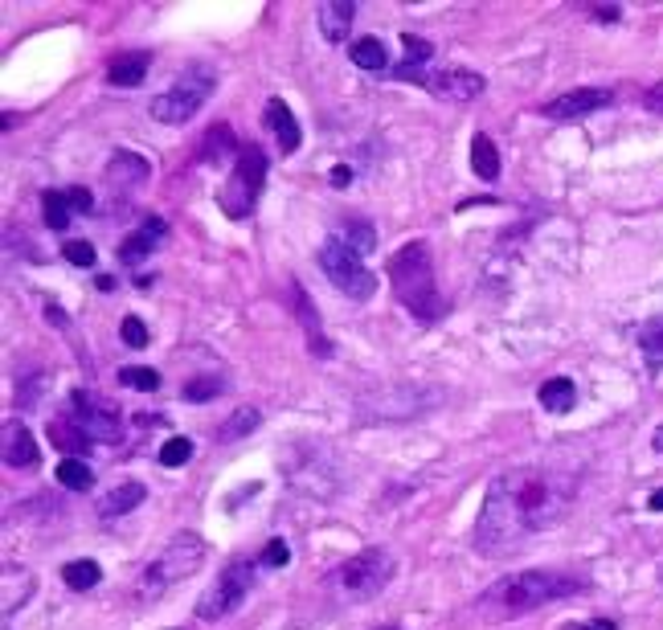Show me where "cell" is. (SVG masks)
Wrapping results in <instances>:
<instances>
[{"mask_svg":"<svg viewBox=\"0 0 663 630\" xmlns=\"http://www.w3.org/2000/svg\"><path fill=\"white\" fill-rule=\"evenodd\" d=\"M58 483L70 487V491H86V487L95 483V471L86 467L82 459H62V463H58Z\"/></svg>","mask_w":663,"mask_h":630,"instance_id":"obj_30","label":"cell"},{"mask_svg":"<svg viewBox=\"0 0 663 630\" xmlns=\"http://www.w3.org/2000/svg\"><path fill=\"white\" fill-rule=\"evenodd\" d=\"M148 340H152V336H148V324L140 320V315H127V320H123V344L140 352V348H148Z\"/></svg>","mask_w":663,"mask_h":630,"instance_id":"obj_37","label":"cell"},{"mask_svg":"<svg viewBox=\"0 0 663 630\" xmlns=\"http://www.w3.org/2000/svg\"><path fill=\"white\" fill-rule=\"evenodd\" d=\"M70 410H74V422L86 430V438L91 442H123V418L111 401L95 397V393H86V389H74L70 393Z\"/></svg>","mask_w":663,"mask_h":630,"instance_id":"obj_10","label":"cell"},{"mask_svg":"<svg viewBox=\"0 0 663 630\" xmlns=\"http://www.w3.org/2000/svg\"><path fill=\"white\" fill-rule=\"evenodd\" d=\"M119 385L140 389V393H152V389H160V373H156V369H140V365H123V369H119Z\"/></svg>","mask_w":663,"mask_h":630,"instance_id":"obj_34","label":"cell"},{"mask_svg":"<svg viewBox=\"0 0 663 630\" xmlns=\"http://www.w3.org/2000/svg\"><path fill=\"white\" fill-rule=\"evenodd\" d=\"M389 287H393L397 303L422 324H434L447 315V303H442L438 283H434V258H430L426 242H410L389 258Z\"/></svg>","mask_w":663,"mask_h":630,"instance_id":"obj_2","label":"cell"},{"mask_svg":"<svg viewBox=\"0 0 663 630\" xmlns=\"http://www.w3.org/2000/svg\"><path fill=\"white\" fill-rule=\"evenodd\" d=\"M242 148H238V135L226 127V123H217L205 140H201V160L205 164H226V160H238Z\"/></svg>","mask_w":663,"mask_h":630,"instance_id":"obj_20","label":"cell"},{"mask_svg":"<svg viewBox=\"0 0 663 630\" xmlns=\"http://www.w3.org/2000/svg\"><path fill=\"white\" fill-rule=\"evenodd\" d=\"M201 565H205V540L197 532H176L156 553V561L144 569L140 585H144V594H164L168 585L193 577Z\"/></svg>","mask_w":663,"mask_h":630,"instance_id":"obj_5","label":"cell"},{"mask_svg":"<svg viewBox=\"0 0 663 630\" xmlns=\"http://www.w3.org/2000/svg\"><path fill=\"white\" fill-rule=\"evenodd\" d=\"M50 442L62 450V455H70V459H78V455L91 450V438H86V430L74 418H54L50 422Z\"/></svg>","mask_w":663,"mask_h":630,"instance_id":"obj_22","label":"cell"},{"mask_svg":"<svg viewBox=\"0 0 663 630\" xmlns=\"http://www.w3.org/2000/svg\"><path fill=\"white\" fill-rule=\"evenodd\" d=\"M287 561H291L287 540H271V545L262 549V557H258V565H262V569H279V565H287Z\"/></svg>","mask_w":663,"mask_h":630,"instance_id":"obj_38","label":"cell"},{"mask_svg":"<svg viewBox=\"0 0 663 630\" xmlns=\"http://www.w3.org/2000/svg\"><path fill=\"white\" fill-rule=\"evenodd\" d=\"M393 569H397V561H393L389 549H365V553H357L352 561H344V565L336 569L332 585H336L340 598L365 602V598H377L385 585L393 581Z\"/></svg>","mask_w":663,"mask_h":630,"instance_id":"obj_7","label":"cell"},{"mask_svg":"<svg viewBox=\"0 0 663 630\" xmlns=\"http://www.w3.org/2000/svg\"><path fill=\"white\" fill-rule=\"evenodd\" d=\"M610 103V90L602 86H578V90H565L553 103H545V115L549 119H582V115H594Z\"/></svg>","mask_w":663,"mask_h":630,"instance_id":"obj_12","label":"cell"},{"mask_svg":"<svg viewBox=\"0 0 663 630\" xmlns=\"http://www.w3.org/2000/svg\"><path fill=\"white\" fill-rule=\"evenodd\" d=\"M402 50H406V66H397L393 74L397 78H422L426 82V74H422V66L434 58V45L426 41V37H414V33H402Z\"/></svg>","mask_w":663,"mask_h":630,"instance_id":"obj_24","label":"cell"},{"mask_svg":"<svg viewBox=\"0 0 663 630\" xmlns=\"http://www.w3.org/2000/svg\"><path fill=\"white\" fill-rule=\"evenodd\" d=\"M148 66H152V58H148L144 50L119 54V58L107 66V82H111V86H140L144 74H148Z\"/></svg>","mask_w":663,"mask_h":630,"instance_id":"obj_21","label":"cell"},{"mask_svg":"<svg viewBox=\"0 0 663 630\" xmlns=\"http://www.w3.org/2000/svg\"><path fill=\"white\" fill-rule=\"evenodd\" d=\"M352 250H361V254H369L373 246H377V234H373V225L369 221H348L344 230H336Z\"/></svg>","mask_w":663,"mask_h":630,"instance_id":"obj_33","label":"cell"},{"mask_svg":"<svg viewBox=\"0 0 663 630\" xmlns=\"http://www.w3.org/2000/svg\"><path fill=\"white\" fill-rule=\"evenodd\" d=\"M348 180H352V168H348V164H336V168H332V185H336V189H344Z\"/></svg>","mask_w":663,"mask_h":630,"instance_id":"obj_41","label":"cell"},{"mask_svg":"<svg viewBox=\"0 0 663 630\" xmlns=\"http://www.w3.org/2000/svg\"><path fill=\"white\" fill-rule=\"evenodd\" d=\"M352 17H357V5H352V0H324V5L316 9L320 33L328 41H344L348 29H352Z\"/></svg>","mask_w":663,"mask_h":630,"instance_id":"obj_17","label":"cell"},{"mask_svg":"<svg viewBox=\"0 0 663 630\" xmlns=\"http://www.w3.org/2000/svg\"><path fill=\"white\" fill-rule=\"evenodd\" d=\"M46 315H50V320H54L58 328H66V311H62V307H46Z\"/></svg>","mask_w":663,"mask_h":630,"instance_id":"obj_43","label":"cell"},{"mask_svg":"<svg viewBox=\"0 0 663 630\" xmlns=\"http://www.w3.org/2000/svg\"><path fill=\"white\" fill-rule=\"evenodd\" d=\"M291 311H295V320H299L303 332H307V348L328 360V356H332V344H328V336H324V328H320V311L312 307V299H307V291H303L299 283H291Z\"/></svg>","mask_w":663,"mask_h":630,"instance_id":"obj_14","label":"cell"},{"mask_svg":"<svg viewBox=\"0 0 663 630\" xmlns=\"http://www.w3.org/2000/svg\"><path fill=\"white\" fill-rule=\"evenodd\" d=\"M573 491H578L573 479L549 467H512L496 475L475 520V549L483 557L512 553L569 512Z\"/></svg>","mask_w":663,"mask_h":630,"instance_id":"obj_1","label":"cell"},{"mask_svg":"<svg viewBox=\"0 0 663 630\" xmlns=\"http://www.w3.org/2000/svg\"><path fill=\"white\" fill-rule=\"evenodd\" d=\"M647 508H651V512H663V487H659V491H651V500H647Z\"/></svg>","mask_w":663,"mask_h":630,"instance_id":"obj_44","label":"cell"},{"mask_svg":"<svg viewBox=\"0 0 663 630\" xmlns=\"http://www.w3.org/2000/svg\"><path fill=\"white\" fill-rule=\"evenodd\" d=\"M62 193H66L70 213H91V209H95V197L86 193V189H62Z\"/></svg>","mask_w":663,"mask_h":630,"instance_id":"obj_40","label":"cell"},{"mask_svg":"<svg viewBox=\"0 0 663 630\" xmlns=\"http://www.w3.org/2000/svg\"><path fill=\"white\" fill-rule=\"evenodd\" d=\"M33 590H37V577L25 569V565H5V618H13L29 598H33Z\"/></svg>","mask_w":663,"mask_h":630,"instance_id":"obj_18","label":"cell"},{"mask_svg":"<svg viewBox=\"0 0 663 630\" xmlns=\"http://www.w3.org/2000/svg\"><path fill=\"white\" fill-rule=\"evenodd\" d=\"M262 185H267V152H262L258 144H250L234 160V172L226 180V189L217 193V205L230 217H250L258 197H262Z\"/></svg>","mask_w":663,"mask_h":630,"instance_id":"obj_9","label":"cell"},{"mask_svg":"<svg viewBox=\"0 0 663 630\" xmlns=\"http://www.w3.org/2000/svg\"><path fill=\"white\" fill-rule=\"evenodd\" d=\"M144 495H148L144 483H119L115 491H107L103 500H99V516H103V520H115V516L136 512V508L144 504Z\"/></svg>","mask_w":663,"mask_h":630,"instance_id":"obj_19","label":"cell"},{"mask_svg":"<svg viewBox=\"0 0 663 630\" xmlns=\"http://www.w3.org/2000/svg\"><path fill=\"white\" fill-rule=\"evenodd\" d=\"M561 630H598L594 622H569V626H561Z\"/></svg>","mask_w":663,"mask_h":630,"instance_id":"obj_45","label":"cell"},{"mask_svg":"<svg viewBox=\"0 0 663 630\" xmlns=\"http://www.w3.org/2000/svg\"><path fill=\"white\" fill-rule=\"evenodd\" d=\"M0 450H5V463H9L13 471H33V467L41 463L29 426H25V422H13V418L5 422V430H0Z\"/></svg>","mask_w":663,"mask_h":630,"instance_id":"obj_13","label":"cell"},{"mask_svg":"<svg viewBox=\"0 0 663 630\" xmlns=\"http://www.w3.org/2000/svg\"><path fill=\"white\" fill-rule=\"evenodd\" d=\"M41 213H46V225L50 230H66L70 225V205H66V193H46L41 197Z\"/></svg>","mask_w":663,"mask_h":630,"instance_id":"obj_32","label":"cell"},{"mask_svg":"<svg viewBox=\"0 0 663 630\" xmlns=\"http://www.w3.org/2000/svg\"><path fill=\"white\" fill-rule=\"evenodd\" d=\"M320 266H324V275L332 279V287H336L340 295L357 299V303L373 299V291H377V275L365 266L361 250H352L340 234H328V238L320 242Z\"/></svg>","mask_w":663,"mask_h":630,"instance_id":"obj_6","label":"cell"},{"mask_svg":"<svg viewBox=\"0 0 663 630\" xmlns=\"http://www.w3.org/2000/svg\"><path fill=\"white\" fill-rule=\"evenodd\" d=\"M213 86H217V70H213V66H205V62L189 66L168 90H160V95L152 99V119H156V123H168V127L189 123V119L205 107V99L213 95Z\"/></svg>","mask_w":663,"mask_h":630,"instance_id":"obj_4","label":"cell"},{"mask_svg":"<svg viewBox=\"0 0 663 630\" xmlns=\"http://www.w3.org/2000/svg\"><path fill=\"white\" fill-rule=\"evenodd\" d=\"M258 422H262V414L254 410V405H242V410H234V414L226 418V426H217V442H234V438L258 430Z\"/></svg>","mask_w":663,"mask_h":630,"instance_id":"obj_28","label":"cell"},{"mask_svg":"<svg viewBox=\"0 0 663 630\" xmlns=\"http://www.w3.org/2000/svg\"><path fill=\"white\" fill-rule=\"evenodd\" d=\"M62 258L74 262V266H95V246H91V242H66V246H62Z\"/></svg>","mask_w":663,"mask_h":630,"instance_id":"obj_39","label":"cell"},{"mask_svg":"<svg viewBox=\"0 0 663 630\" xmlns=\"http://www.w3.org/2000/svg\"><path fill=\"white\" fill-rule=\"evenodd\" d=\"M426 90H430L434 99L471 103V99H479L483 90H488V82H483V74H475V70L447 66V70H438V74H426Z\"/></svg>","mask_w":663,"mask_h":630,"instance_id":"obj_11","label":"cell"},{"mask_svg":"<svg viewBox=\"0 0 663 630\" xmlns=\"http://www.w3.org/2000/svg\"><path fill=\"white\" fill-rule=\"evenodd\" d=\"M258 569H262L258 561H230L226 569H221V577L201 594L197 618L201 622H221V618H230L234 610H242V602L250 598L254 581H258Z\"/></svg>","mask_w":663,"mask_h":630,"instance_id":"obj_8","label":"cell"},{"mask_svg":"<svg viewBox=\"0 0 663 630\" xmlns=\"http://www.w3.org/2000/svg\"><path fill=\"white\" fill-rule=\"evenodd\" d=\"M352 62H357L361 70H385L389 54H385L381 37H357L352 41Z\"/></svg>","mask_w":663,"mask_h":630,"instance_id":"obj_29","label":"cell"},{"mask_svg":"<svg viewBox=\"0 0 663 630\" xmlns=\"http://www.w3.org/2000/svg\"><path fill=\"white\" fill-rule=\"evenodd\" d=\"M262 119H267V127L275 131V140H279V148H283L287 156L299 152L303 135H299V123H295V115H291V107H287L283 99H271L267 111H262Z\"/></svg>","mask_w":663,"mask_h":630,"instance_id":"obj_16","label":"cell"},{"mask_svg":"<svg viewBox=\"0 0 663 630\" xmlns=\"http://www.w3.org/2000/svg\"><path fill=\"white\" fill-rule=\"evenodd\" d=\"M639 348H643V356L651 360V365H663V315H659V320H647V324H643Z\"/></svg>","mask_w":663,"mask_h":630,"instance_id":"obj_31","label":"cell"},{"mask_svg":"<svg viewBox=\"0 0 663 630\" xmlns=\"http://www.w3.org/2000/svg\"><path fill=\"white\" fill-rule=\"evenodd\" d=\"M62 581L70 585V590H78V594H86V590H95V585L103 581V569H99V561H66L62 565Z\"/></svg>","mask_w":663,"mask_h":630,"instance_id":"obj_27","label":"cell"},{"mask_svg":"<svg viewBox=\"0 0 663 630\" xmlns=\"http://www.w3.org/2000/svg\"><path fill=\"white\" fill-rule=\"evenodd\" d=\"M164 238V221L160 217H152V221H144L136 234H127L123 242H119V262H127V266H140L144 258H152V246Z\"/></svg>","mask_w":663,"mask_h":630,"instance_id":"obj_15","label":"cell"},{"mask_svg":"<svg viewBox=\"0 0 663 630\" xmlns=\"http://www.w3.org/2000/svg\"><path fill=\"white\" fill-rule=\"evenodd\" d=\"M594 17L598 21H618V17H623V9H614V5L610 9H594Z\"/></svg>","mask_w":663,"mask_h":630,"instance_id":"obj_42","label":"cell"},{"mask_svg":"<svg viewBox=\"0 0 663 630\" xmlns=\"http://www.w3.org/2000/svg\"><path fill=\"white\" fill-rule=\"evenodd\" d=\"M217 393H226V389H221V381H217V377H193V381L181 389V397H185V401H193V405H201V401H213Z\"/></svg>","mask_w":663,"mask_h":630,"instance_id":"obj_35","label":"cell"},{"mask_svg":"<svg viewBox=\"0 0 663 630\" xmlns=\"http://www.w3.org/2000/svg\"><path fill=\"white\" fill-rule=\"evenodd\" d=\"M541 410H549V414H569L573 405H578V385H573L569 377H553V381H545L541 385Z\"/></svg>","mask_w":663,"mask_h":630,"instance_id":"obj_25","label":"cell"},{"mask_svg":"<svg viewBox=\"0 0 663 630\" xmlns=\"http://www.w3.org/2000/svg\"><path fill=\"white\" fill-rule=\"evenodd\" d=\"M148 172H152V164L144 156H136V152H115L111 164H107L111 185H140V180H148Z\"/></svg>","mask_w":663,"mask_h":630,"instance_id":"obj_23","label":"cell"},{"mask_svg":"<svg viewBox=\"0 0 663 630\" xmlns=\"http://www.w3.org/2000/svg\"><path fill=\"white\" fill-rule=\"evenodd\" d=\"M471 168H475L479 180H496L500 176V152H496V144L483 131L471 140Z\"/></svg>","mask_w":663,"mask_h":630,"instance_id":"obj_26","label":"cell"},{"mask_svg":"<svg viewBox=\"0 0 663 630\" xmlns=\"http://www.w3.org/2000/svg\"><path fill=\"white\" fill-rule=\"evenodd\" d=\"M193 459V442L189 438H168L164 446H160V463L164 467H185Z\"/></svg>","mask_w":663,"mask_h":630,"instance_id":"obj_36","label":"cell"},{"mask_svg":"<svg viewBox=\"0 0 663 630\" xmlns=\"http://www.w3.org/2000/svg\"><path fill=\"white\" fill-rule=\"evenodd\" d=\"M578 590H582V581L569 577V573H557V569H524V573L504 577L483 602L496 606L500 614H528V610H541V606H549L557 598H569V594H578Z\"/></svg>","mask_w":663,"mask_h":630,"instance_id":"obj_3","label":"cell"}]
</instances>
